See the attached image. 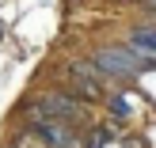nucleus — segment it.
Masks as SVG:
<instances>
[{"mask_svg":"<svg viewBox=\"0 0 156 148\" xmlns=\"http://www.w3.org/2000/svg\"><path fill=\"white\" fill-rule=\"evenodd\" d=\"M34 118H65V122H76L80 118V106H76V99H65V95H46V99H38L34 106Z\"/></svg>","mask_w":156,"mask_h":148,"instance_id":"f03ea898","label":"nucleus"},{"mask_svg":"<svg viewBox=\"0 0 156 148\" xmlns=\"http://www.w3.org/2000/svg\"><path fill=\"white\" fill-rule=\"evenodd\" d=\"M0 30H4V23H0Z\"/></svg>","mask_w":156,"mask_h":148,"instance_id":"6e6552de","label":"nucleus"},{"mask_svg":"<svg viewBox=\"0 0 156 148\" xmlns=\"http://www.w3.org/2000/svg\"><path fill=\"white\" fill-rule=\"evenodd\" d=\"M107 141H111V133H107V129H95V137H91V148H103Z\"/></svg>","mask_w":156,"mask_h":148,"instance_id":"0eeeda50","label":"nucleus"},{"mask_svg":"<svg viewBox=\"0 0 156 148\" xmlns=\"http://www.w3.org/2000/svg\"><path fill=\"white\" fill-rule=\"evenodd\" d=\"M95 65L103 76H133V72H149L156 68V57L152 53H129V50H99L95 53Z\"/></svg>","mask_w":156,"mask_h":148,"instance_id":"f257e3e1","label":"nucleus"},{"mask_svg":"<svg viewBox=\"0 0 156 148\" xmlns=\"http://www.w3.org/2000/svg\"><path fill=\"white\" fill-rule=\"evenodd\" d=\"M34 129H38V137H42L46 144H53V148H73V144H76V133H69V129H65V126H57L53 118L38 122Z\"/></svg>","mask_w":156,"mask_h":148,"instance_id":"7ed1b4c3","label":"nucleus"},{"mask_svg":"<svg viewBox=\"0 0 156 148\" xmlns=\"http://www.w3.org/2000/svg\"><path fill=\"white\" fill-rule=\"evenodd\" d=\"M129 50H137V53H156V30H152V27H137L133 34H129Z\"/></svg>","mask_w":156,"mask_h":148,"instance_id":"39448f33","label":"nucleus"},{"mask_svg":"<svg viewBox=\"0 0 156 148\" xmlns=\"http://www.w3.org/2000/svg\"><path fill=\"white\" fill-rule=\"evenodd\" d=\"M111 110L118 114V118H126V114H129V106H126V99H122V95H114V99H111Z\"/></svg>","mask_w":156,"mask_h":148,"instance_id":"423d86ee","label":"nucleus"},{"mask_svg":"<svg viewBox=\"0 0 156 148\" xmlns=\"http://www.w3.org/2000/svg\"><path fill=\"white\" fill-rule=\"evenodd\" d=\"M73 84L80 88V95H88V99H95V95H99V80L91 76V68H88V65H73Z\"/></svg>","mask_w":156,"mask_h":148,"instance_id":"20e7f679","label":"nucleus"}]
</instances>
